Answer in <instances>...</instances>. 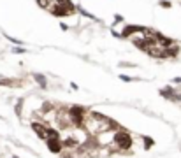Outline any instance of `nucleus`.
I'll use <instances>...</instances> for the list:
<instances>
[{"label": "nucleus", "instance_id": "obj_1", "mask_svg": "<svg viewBox=\"0 0 181 158\" xmlns=\"http://www.w3.org/2000/svg\"><path fill=\"white\" fill-rule=\"evenodd\" d=\"M86 123H88L90 132H95V133H102V132H107V130H111V128L116 127L114 121H111V120L104 118L102 114H97V112H93L92 118H90Z\"/></svg>", "mask_w": 181, "mask_h": 158}, {"label": "nucleus", "instance_id": "obj_2", "mask_svg": "<svg viewBox=\"0 0 181 158\" xmlns=\"http://www.w3.org/2000/svg\"><path fill=\"white\" fill-rule=\"evenodd\" d=\"M114 142L118 144V148H121V149H128L130 146H132V139H130V135L127 133V132H118V133H114Z\"/></svg>", "mask_w": 181, "mask_h": 158}, {"label": "nucleus", "instance_id": "obj_3", "mask_svg": "<svg viewBox=\"0 0 181 158\" xmlns=\"http://www.w3.org/2000/svg\"><path fill=\"white\" fill-rule=\"evenodd\" d=\"M83 114H84L83 107H72V109L69 111V118H71V121H72L74 125H81V123H83Z\"/></svg>", "mask_w": 181, "mask_h": 158}, {"label": "nucleus", "instance_id": "obj_4", "mask_svg": "<svg viewBox=\"0 0 181 158\" xmlns=\"http://www.w3.org/2000/svg\"><path fill=\"white\" fill-rule=\"evenodd\" d=\"M32 127H34V130L37 132V135L40 139H48V135H49V130H46L42 125H39V123H32Z\"/></svg>", "mask_w": 181, "mask_h": 158}, {"label": "nucleus", "instance_id": "obj_5", "mask_svg": "<svg viewBox=\"0 0 181 158\" xmlns=\"http://www.w3.org/2000/svg\"><path fill=\"white\" fill-rule=\"evenodd\" d=\"M35 81H37L40 86H46V77H44V76H39V74H35Z\"/></svg>", "mask_w": 181, "mask_h": 158}, {"label": "nucleus", "instance_id": "obj_6", "mask_svg": "<svg viewBox=\"0 0 181 158\" xmlns=\"http://www.w3.org/2000/svg\"><path fill=\"white\" fill-rule=\"evenodd\" d=\"M160 7H167V9H171V2H167V0H160Z\"/></svg>", "mask_w": 181, "mask_h": 158}, {"label": "nucleus", "instance_id": "obj_7", "mask_svg": "<svg viewBox=\"0 0 181 158\" xmlns=\"http://www.w3.org/2000/svg\"><path fill=\"white\" fill-rule=\"evenodd\" d=\"M121 81H125V83H130V81H132V79H130V77H128V76H121Z\"/></svg>", "mask_w": 181, "mask_h": 158}, {"label": "nucleus", "instance_id": "obj_8", "mask_svg": "<svg viewBox=\"0 0 181 158\" xmlns=\"http://www.w3.org/2000/svg\"><path fill=\"white\" fill-rule=\"evenodd\" d=\"M14 53H18V55H19V53H25V51L21 49V48H14Z\"/></svg>", "mask_w": 181, "mask_h": 158}]
</instances>
